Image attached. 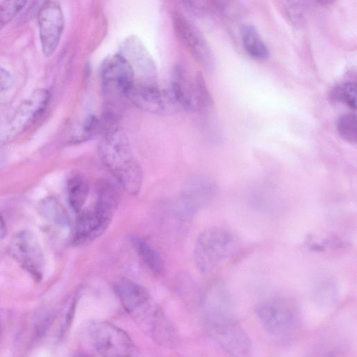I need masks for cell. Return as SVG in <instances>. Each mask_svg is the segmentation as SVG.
Masks as SVG:
<instances>
[{
	"mask_svg": "<svg viewBox=\"0 0 357 357\" xmlns=\"http://www.w3.org/2000/svg\"><path fill=\"white\" fill-rule=\"evenodd\" d=\"M102 135L98 145L100 160L121 188L130 195H137L142 184V169L126 135L117 126Z\"/></svg>",
	"mask_w": 357,
	"mask_h": 357,
	"instance_id": "1",
	"label": "cell"
},
{
	"mask_svg": "<svg viewBox=\"0 0 357 357\" xmlns=\"http://www.w3.org/2000/svg\"><path fill=\"white\" fill-rule=\"evenodd\" d=\"M239 250V239L233 232L223 227H211L203 231L197 239L195 263L200 272L207 273L234 257Z\"/></svg>",
	"mask_w": 357,
	"mask_h": 357,
	"instance_id": "2",
	"label": "cell"
},
{
	"mask_svg": "<svg viewBox=\"0 0 357 357\" xmlns=\"http://www.w3.org/2000/svg\"><path fill=\"white\" fill-rule=\"evenodd\" d=\"M255 313L264 330L275 337H288L300 325L298 307L288 298L272 297L264 300L256 306Z\"/></svg>",
	"mask_w": 357,
	"mask_h": 357,
	"instance_id": "3",
	"label": "cell"
},
{
	"mask_svg": "<svg viewBox=\"0 0 357 357\" xmlns=\"http://www.w3.org/2000/svg\"><path fill=\"white\" fill-rule=\"evenodd\" d=\"M170 89L181 109L206 112L213 107V99L201 73L192 77L185 70L176 68Z\"/></svg>",
	"mask_w": 357,
	"mask_h": 357,
	"instance_id": "4",
	"label": "cell"
},
{
	"mask_svg": "<svg viewBox=\"0 0 357 357\" xmlns=\"http://www.w3.org/2000/svg\"><path fill=\"white\" fill-rule=\"evenodd\" d=\"M89 343L99 355L107 357L130 356L136 349L128 335L109 322L92 324L88 330Z\"/></svg>",
	"mask_w": 357,
	"mask_h": 357,
	"instance_id": "5",
	"label": "cell"
},
{
	"mask_svg": "<svg viewBox=\"0 0 357 357\" xmlns=\"http://www.w3.org/2000/svg\"><path fill=\"white\" fill-rule=\"evenodd\" d=\"M126 97L137 107L151 114L169 115L181 109L171 89H161L158 84L135 82Z\"/></svg>",
	"mask_w": 357,
	"mask_h": 357,
	"instance_id": "6",
	"label": "cell"
},
{
	"mask_svg": "<svg viewBox=\"0 0 357 357\" xmlns=\"http://www.w3.org/2000/svg\"><path fill=\"white\" fill-rule=\"evenodd\" d=\"M8 252L19 265L36 280L42 278L44 256L35 235L28 230H22L11 238Z\"/></svg>",
	"mask_w": 357,
	"mask_h": 357,
	"instance_id": "7",
	"label": "cell"
},
{
	"mask_svg": "<svg viewBox=\"0 0 357 357\" xmlns=\"http://www.w3.org/2000/svg\"><path fill=\"white\" fill-rule=\"evenodd\" d=\"M37 18L42 52L50 57L60 42L65 26L64 15L57 1L47 0L40 7Z\"/></svg>",
	"mask_w": 357,
	"mask_h": 357,
	"instance_id": "8",
	"label": "cell"
},
{
	"mask_svg": "<svg viewBox=\"0 0 357 357\" xmlns=\"http://www.w3.org/2000/svg\"><path fill=\"white\" fill-rule=\"evenodd\" d=\"M51 94L47 89H36L17 107L3 135L5 141H9L38 121L45 112Z\"/></svg>",
	"mask_w": 357,
	"mask_h": 357,
	"instance_id": "9",
	"label": "cell"
},
{
	"mask_svg": "<svg viewBox=\"0 0 357 357\" xmlns=\"http://www.w3.org/2000/svg\"><path fill=\"white\" fill-rule=\"evenodd\" d=\"M204 313L209 330L236 321L232 297L222 282L214 283L208 291Z\"/></svg>",
	"mask_w": 357,
	"mask_h": 357,
	"instance_id": "10",
	"label": "cell"
},
{
	"mask_svg": "<svg viewBox=\"0 0 357 357\" xmlns=\"http://www.w3.org/2000/svg\"><path fill=\"white\" fill-rule=\"evenodd\" d=\"M100 77L103 90L119 96H126L135 82L130 64L120 53L111 55L103 61Z\"/></svg>",
	"mask_w": 357,
	"mask_h": 357,
	"instance_id": "11",
	"label": "cell"
},
{
	"mask_svg": "<svg viewBox=\"0 0 357 357\" xmlns=\"http://www.w3.org/2000/svg\"><path fill=\"white\" fill-rule=\"evenodd\" d=\"M174 27L179 39L196 61L206 71L215 67L213 52L201 32L183 16L174 17Z\"/></svg>",
	"mask_w": 357,
	"mask_h": 357,
	"instance_id": "12",
	"label": "cell"
},
{
	"mask_svg": "<svg viewBox=\"0 0 357 357\" xmlns=\"http://www.w3.org/2000/svg\"><path fill=\"white\" fill-rule=\"evenodd\" d=\"M122 54L130 64L136 83L158 84L155 63L142 42L136 36H130L121 46Z\"/></svg>",
	"mask_w": 357,
	"mask_h": 357,
	"instance_id": "13",
	"label": "cell"
},
{
	"mask_svg": "<svg viewBox=\"0 0 357 357\" xmlns=\"http://www.w3.org/2000/svg\"><path fill=\"white\" fill-rule=\"evenodd\" d=\"M210 331L213 340L229 355L240 357L248 356L251 353V339L236 321Z\"/></svg>",
	"mask_w": 357,
	"mask_h": 357,
	"instance_id": "14",
	"label": "cell"
},
{
	"mask_svg": "<svg viewBox=\"0 0 357 357\" xmlns=\"http://www.w3.org/2000/svg\"><path fill=\"white\" fill-rule=\"evenodd\" d=\"M78 214L73 237L76 245L87 244L97 238L107 228L112 218L95 206L82 210Z\"/></svg>",
	"mask_w": 357,
	"mask_h": 357,
	"instance_id": "15",
	"label": "cell"
},
{
	"mask_svg": "<svg viewBox=\"0 0 357 357\" xmlns=\"http://www.w3.org/2000/svg\"><path fill=\"white\" fill-rule=\"evenodd\" d=\"M114 291L128 312L140 310L149 299L147 291L142 286L128 279L119 280L114 285Z\"/></svg>",
	"mask_w": 357,
	"mask_h": 357,
	"instance_id": "16",
	"label": "cell"
},
{
	"mask_svg": "<svg viewBox=\"0 0 357 357\" xmlns=\"http://www.w3.org/2000/svg\"><path fill=\"white\" fill-rule=\"evenodd\" d=\"M214 192V185L207 178L196 176L185 183L183 196L185 204L191 211H195L204 205Z\"/></svg>",
	"mask_w": 357,
	"mask_h": 357,
	"instance_id": "17",
	"label": "cell"
},
{
	"mask_svg": "<svg viewBox=\"0 0 357 357\" xmlns=\"http://www.w3.org/2000/svg\"><path fill=\"white\" fill-rule=\"evenodd\" d=\"M241 36L243 48L250 56L258 60H264L268 57L269 50L253 25H243Z\"/></svg>",
	"mask_w": 357,
	"mask_h": 357,
	"instance_id": "18",
	"label": "cell"
},
{
	"mask_svg": "<svg viewBox=\"0 0 357 357\" xmlns=\"http://www.w3.org/2000/svg\"><path fill=\"white\" fill-rule=\"evenodd\" d=\"M89 192L86 180L79 174L71 176L67 181V195L69 205L77 213L83 210Z\"/></svg>",
	"mask_w": 357,
	"mask_h": 357,
	"instance_id": "19",
	"label": "cell"
},
{
	"mask_svg": "<svg viewBox=\"0 0 357 357\" xmlns=\"http://www.w3.org/2000/svg\"><path fill=\"white\" fill-rule=\"evenodd\" d=\"M133 246L146 266L154 273H161L163 271V261L154 248L143 239L134 237L132 239Z\"/></svg>",
	"mask_w": 357,
	"mask_h": 357,
	"instance_id": "20",
	"label": "cell"
},
{
	"mask_svg": "<svg viewBox=\"0 0 357 357\" xmlns=\"http://www.w3.org/2000/svg\"><path fill=\"white\" fill-rule=\"evenodd\" d=\"M330 97L334 102H341L355 109L356 85L350 82L340 84L333 89Z\"/></svg>",
	"mask_w": 357,
	"mask_h": 357,
	"instance_id": "21",
	"label": "cell"
},
{
	"mask_svg": "<svg viewBox=\"0 0 357 357\" xmlns=\"http://www.w3.org/2000/svg\"><path fill=\"white\" fill-rule=\"evenodd\" d=\"M41 209L44 215L50 221L61 227L68 225V219L65 211L54 198L45 199L41 204Z\"/></svg>",
	"mask_w": 357,
	"mask_h": 357,
	"instance_id": "22",
	"label": "cell"
},
{
	"mask_svg": "<svg viewBox=\"0 0 357 357\" xmlns=\"http://www.w3.org/2000/svg\"><path fill=\"white\" fill-rule=\"evenodd\" d=\"M27 2L28 0H3L0 3V29L15 18Z\"/></svg>",
	"mask_w": 357,
	"mask_h": 357,
	"instance_id": "23",
	"label": "cell"
},
{
	"mask_svg": "<svg viewBox=\"0 0 357 357\" xmlns=\"http://www.w3.org/2000/svg\"><path fill=\"white\" fill-rule=\"evenodd\" d=\"M337 131L346 142L356 143V116L355 114H345L340 116L337 124Z\"/></svg>",
	"mask_w": 357,
	"mask_h": 357,
	"instance_id": "24",
	"label": "cell"
},
{
	"mask_svg": "<svg viewBox=\"0 0 357 357\" xmlns=\"http://www.w3.org/2000/svg\"><path fill=\"white\" fill-rule=\"evenodd\" d=\"M316 295L319 301L324 304L333 303L337 296L335 282L326 279L319 282L316 289Z\"/></svg>",
	"mask_w": 357,
	"mask_h": 357,
	"instance_id": "25",
	"label": "cell"
},
{
	"mask_svg": "<svg viewBox=\"0 0 357 357\" xmlns=\"http://www.w3.org/2000/svg\"><path fill=\"white\" fill-rule=\"evenodd\" d=\"M220 12L228 16H235L238 14L240 6L236 0H211Z\"/></svg>",
	"mask_w": 357,
	"mask_h": 357,
	"instance_id": "26",
	"label": "cell"
},
{
	"mask_svg": "<svg viewBox=\"0 0 357 357\" xmlns=\"http://www.w3.org/2000/svg\"><path fill=\"white\" fill-rule=\"evenodd\" d=\"M185 5L197 15L208 13L212 4L211 0H182Z\"/></svg>",
	"mask_w": 357,
	"mask_h": 357,
	"instance_id": "27",
	"label": "cell"
},
{
	"mask_svg": "<svg viewBox=\"0 0 357 357\" xmlns=\"http://www.w3.org/2000/svg\"><path fill=\"white\" fill-rule=\"evenodd\" d=\"M13 84V78L10 73L0 66V92L8 90Z\"/></svg>",
	"mask_w": 357,
	"mask_h": 357,
	"instance_id": "28",
	"label": "cell"
},
{
	"mask_svg": "<svg viewBox=\"0 0 357 357\" xmlns=\"http://www.w3.org/2000/svg\"><path fill=\"white\" fill-rule=\"evenodd\" d=\"M6 225L2 216L0 215V239H2L6 235Z\"/></svg>",
	"mask_w": 357,
	"mask_h": 357,
	"instance_id": "29",
	"label": "cell"
},
{
	"mask_svg": "<svg viewBox=\"0 0 357 357\" xmlns=\"http://www.w3.org/2000/svg\"><path fill=\"white\" fill-rule=\"evenodd\" d=\"M320 4L327 6L333 3L335 0H317Z\"/></svg>",
	"mask_w": 357,
	"mask_h": 357,
	"instance_id": "30",
	"label": "cell"
},
{
	"mask_svg": "<svg viewBox=\"0 0 357 357\" xmlns=\"http://www.w3.org/2000/svg\"><path fill=\"white\" fill-rule=\"evenodd\" d=\"M0 325H1V314H0Z\"/></svg>",
	"mask_w": 357,
	"mask_h": 357,
	"instance_id": "31",
	"label": "cell"
}]
</instances>
